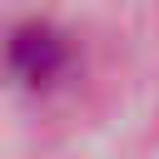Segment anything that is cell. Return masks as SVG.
Masks as SVG:
<instances>
[]
</instances>
